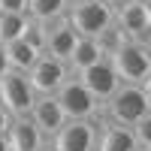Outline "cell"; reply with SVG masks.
Listing matches in <instances>:
<instances>
[{
    "label": "cell",
    "mask_w": 151,
    "mask_h": 151,
    "mask_svg": "<svg viewBox=\"0 0 151 151\" xmlns=\"http://www.w3.org/2000/svg\"><path fill=\"white\" fill-rule=\"evenodd\" d=\"M79 79H82V85L91 91L100 103H106V100H112V94L118 91V88L124 85L121 82V76H118V70L112 67V60L106 58V60H100V64H94V67H88L85 73H79Z\"/></svg>",
    "instance_id": "cell-9"
},
{
    "label": "cell",
    "mask_w": 151,
    "mask_h": 151,
    "mask_svg": "<svg viewBox=\"0 0 151 151\" xmlns=\"http://www.w3.org/2000/svg\"><path fill=\"white\" fill-rule=\"evenodd\" d=\"M40 151H55V145H52V142H48V145H45V148H40Z\"/></svg>",
    "instance_id": "cell-28"
},
{
    "label": "cell",
    "mask_w": 151,
    "mask_h": 151,
    "mask_svg": "<svg viewBox=\"0 0 151 151\" xmlns=\"http://www.w3.org/2000/svg\"><path fill=\"white\" fill-rule=\"evenodd\" d=\"M9 73V60H6V45H0V79Z\"/></svg>",
    "instance_id": "cell-23"
},
{
    "label": "cell",
    "mask_w": 151,
    "mask_h": 151,
    "mask_svg": "<svg viewBox=\"0 0 151 151\" xmlns=\"http://www.w3.org/2000/svg\"><path fill=\"white\" fill-rule=\"evenodd\" d=\"M103 3H106V6H112V9H115V6H121V3H124V0H103Z\"/></svg>",
    "instance_id": "cell-26"
},
{
    "label": "cell",
    "mask_w": 151,
    "mask_h": 151,
    "mask_svg": "<svg viewBox=\"0 0 151 151\" xmlns=\"http://www.w3.org/2000/svg\"><path fill=\"white\" fill-rule=\"evenodd\" d=\"M36 103V91L27 79V73H15L9 70L0 79V106H3L12 118H30Z\"/></svg>",
    "instance_id": "cell-4"
},
{
    "label": "cell",
    "mask_w": 151,
    "mask_h": 151,
    "mask_svg": "<svg viewBox=\"0 0 151 151\" xmlns=\"http://www.w3.org/2000/svg\"><path fill=\"white\" fill-rule=\"evenodd\" d=\"M9 145H12V151H40L48 145V139L30 118H15L9 127Z\"/></svg>",
    "instance_id": "cell-13"
},
{
    "label": "cell",
    "mask_w": 151,
    "mask_h": 151,
    "mask_svg": "<svg viewBox=\"0 0 151 151\" xmlns=\"http://www.w3.org/2000/svg\"><path fill=\"white\" fill-rule=\"evenodd\" d=\"M148 48H151V42H148Z\"/></svg>",
    "instance_id": "cell-30"
},
{
    "label": "cell",
    "mask_w": 151,
    "mask_h": 151,
    "mask_svg": "<svg viewBox=\"0 0 151 151\" xmlns=\"http://www.w3.org/2000/svg\"><path fill=\"white\" fill-rule=\"evenodd\" d=\"M27 79H30V85H33L36 97H55V94L60 91V85H64L67 79H73V73H70V67L64 64V60L42 55V58L33 64V70L27 73Z\"/></svg>",
    "instance_id": "cell-6"
},
{
    "label": "cell",
    "mask_w": 151,
    "mask_h": 151,
    "mask_svg": "<svg viewBox=\"0 0 151 151\" xmlns=\"http://www.w3.org/2000/svg\"><path fill=\"white\" fill-rule=\"evenodd\" d=\"M100 60H106V55H103V48H100V42L94 40V36H79L76 52H73V58L67 60V67H70L73 76H79V73H85L88 67L100 64Z\"/></svg>",
    "instance_id": "cell-14"
},
{
    "label": "cell",
    "mask_w": 151,
    "mask_h": 151,
    "mask_svg": "<svg viewBox=\"0 0 151 151\" xmlns=\"http://www.w3.org/2000/svg\"><path fill=\"white\" fill-rule=\"evenodd\" d=\"M30 0H0V12H15V15H27Z\"/></svg>",
    "instance_id": "cell-21"
},
{
    "label": "cell",
    "mask_w": 151,
    "mask_h": 151,
    "mask_svg": "<svg viewBox=\"0 0 151 151\" xmlns=\"http://www.w3.org/2000/svg\"><path fill=\"white\" fill-rule=\"evenodd\" d=\"M133 136H136V142H139V148H151V112L142 121L133 124Z\"/></svg>",
    "instance_id": "cell-20"
},
{
    "label": "cell",
    "mask_w": 151,
    "mask_h": 151,
    "mask_svg": "<svg viewBox=\"0 0 151 151\" xmlns=\"http://www.w3.org/2000/svg\"><path fill=\"white\" fill-rule=\"evenodd\" d=\"M40 58H42V55H36L33 48L24 42V40L9 42V45H6V60H9V70H15V73H30V70H33V64H36Z\"/></svg>",
    "instance_id": "cell-16"
},
{
    "label": "cell",
    "mask_w": 151,
    "mask_h": 151,
    "mask_svg": "<svg viewBox=\"0 0 151 151\" xmlns=\"http://www.w3.org/2000/svg\"><path fill=\"white\" fill-rule=\"evenodd\" d=\"M97 133L100 124L94 121H67L52 145L55 151H97Z\"/></svg>",
    "instance_id": "cell-8"
},
{
    "label": "cell",
    "mask_w": 151,
    "mask_h": 151,
    "mask_svg": "<svg viewBox=\"0 0 151 151\" xmlns=\"http://www.w3.org/2000/svg\"><path fill=\"white\" fill-rule=\"evenodd\" d=\"M115 24L130 36L133 42H151V18L142 0H124L121 6H115Z\"/></svg>",
    "instance_id": "cell-7"
},
{
    "label": "cell",
    "mask_w": 151,
    "mask_h": 151,
    "mask_svg": "<svg viewBox=\"0 0 151 151\" xmlns=\"http://www.w3.org/2000/svg\"><path fill=\"white\" fill-rule=\"evenodd\" d=\"M0 151H12V145H9V133L0 136Z\"/></svg>",
    "instance_id": "cell-24"
},
{
    "label": "cell",
    "mask_w": 151,
    "mask_h": 151,
    "mask_svg": "<svg viewBox=\"0 0 151 151\" xmlns=\"http://www.w3.org/2000/svg\"><path fill=\"white\" fill-rule=\"evenodd\" d=\"M24 42H27L36 55H45V48H48V30H45V24H40V21L30 18L27 30H24Z\"/></svg>",
    "instance_id": "cell-19"
},
{
    "label": "cell",
    "mask_w": 151,
    "mask_h": 151,
    "mask_svg": "<svg viewBox=\"0 0 151 151\" xmlns=\"http://www.w3.org/2000/svg\"><path fill=\"white\" fill-rule=\"evenodd\" d=\"M73 0H30L27 3V15L40 24H52L58 18H67V9H70Z\"/></svg>",
    "instance_id": "cell-15"
},
{
    "label": "cell",
    "mask_w": 151,
    "mask_h": 151,
    "mask_svg": "<svg viewBox=\"0 0 151 151\" xmlns=\"http://www.w3.org/2000/svg\"><path fill=\"white\" fill-rule=\"evenodd\" d=\"M142 91H145V97H148V103H151V76L142 82Z\"/></svg>",
    "instance_id": "cell-25"
},
{
    "label": "cell",
    "mask_w": 151,
    "mask_h": 151,
    "mask_svg": "<svg viewBox=\"0 0 151 151\" xmlns=\"http://www.w3.org/2000/svg\"><path fill=\"white\" fill-rule=\"evenodd\" d=\"M60 109H64L67 121H94L100 112H103V103L88 91V88L82 85L79 76H73V79H67L64 85H60V91L55 94Z\"/></svg>",
    "instance_id": "cell-3"
},
{
    "label": "cell",
    "mask_w": 151,
    "mask_h": 151,
    "mask_svg": "<svg viewBox=\"0 0 151 151\" xmlns=\"http://www.w3.org/2000/svg\"><path fill=\"white\" fill-rule=\"evenodd\" d=\"M67 24L79 36H100L115 24V9L103 0H73L67 9Z\"/></svg>",
    "instance_id": "cell-2"
},
{
    "label": "cell",
    "mask_w": 151,
    "mask_h": 151,
    "mask_svg": "<svg viewBox=\"0 0 151 151\" xmlns=\"http://www.w3.org/2000/svg\"><path fill=\"white\" fill-rule=\"evenodd\" d=\"M94 40L100 42V48H103V55H106V58H112V55L118 52V48H124V45L130 42V36L124 33V30L118 27V24H112V27H106V30L100 33V36H94Z\"/></svg>",
    "instance_id": "cell-18"
},
{
    "label": "cell",
    "mask_w": 151,
    "mask_h": 151,
    "mask_svg": "<svg viewBox=\"0 0 151 151\" xmlns=\"http://www.w3.org/2000/svg\"><path fill=\"white\" fill-rule=\"evenodd\" d=\"M142 3H145V9H148V18H151V0H142Z\"/></svg>",
    "instance_id": "cell-27"
},
{
    "label": "cell",
    "mask_w": 151,
    "mask_h": 151,
    "mask_svg": "<svg viewBox=\"0 0 151 151\" xmlns=\"http://www.w3.org/2000/svg\"><path fill=\"white\" fill-rule=\"evenodd\" d=\"M12 121H15V118H12L9 112H6L3 106H0V136H6V133H9V127H12Z\"/></svg>",
    "instance_id": "cell-22"
},
{
    "label": "cell",
    "mask_w": 151,
    "mask_h": 151,
    "mask_svg": "<svg viewBox=\"0 0 151 151\" xmlns=\"http://www.w3.org/2000/svg\"><path fill=\"white\" fill-rule=\"evenodd\" d=\"M139 151H151V148H139Z\"/></svg>",
    "instance_id": "cell-29"
},
{
    "label": "cell",
    "mask_w": 151,
    "mask_h": 151,
    "mask_svg": "<svg viewBox=\"0 0 151 151\" xmlns=\"http://www.w3.org/2000/svg\"><path fill=\"white\" fill-rule=\"evenodd\" d=\"M45 30H48V48H45V55H48V58H58V60H64V64H67V60L73 58V52H76L79 33L67 24V18H58V21H52V24H45Z\"/></svg>",
    "instance_id": "cell-11"
},
{
    "label": "cell",
    "mask_w": 151,
    "mask_h": 151,
    "mask_svg": "<svg viewBox=\"0 0 151 151\" xmlns=\"http://www.w3.org/2000/svg\"><path fill=\"white\" fill-rule=\"evenodd\" d=\"M151 112V103L142 91V85H121L112 100L103 103V115L112 124H121V127H133L136 121H142Z\"/></svg>",
    "instance_id": "cell-1"
},
{
    "label": "cell",
    "mask_w": 151,
    "mask_h": 151,
    "mask_svg": "<svg viewBox=\"0 0 151 151\" xmlns=\"http://www.w3.org/2000/svg\"><path fill=\"white\" fill-rule=\"evenodd\" d=\"M30 24V15H15V12H0V45L24 40V30Z\"/></svg>",
    "instance_id": "cell-17"
},
{
    "label": "cell",
    "mask_w": 151,
    "mask_h": 151,
    "mask_svg": "<svg viewBox=\"0 0 151 151\" xmlns=\"http://www.w3.org/2000/svg\"><path fill=\"white\" fill-rule=\"evenodd\" d=\"M30 121L42 130V136H45V139L52 142L55 136L60 133V127L67 124V115H64V109H60L58 97H36L33 112H30Z\"/></svg>",
    "instance_id": "cell-10"
},
{
    "label": "cell",
    "mask_w": 151,
    "mask_h": 151,
    "mask_svg": "<svg viewBox=\"0 0 151 151\" xmlns=\"http://www.w3.org/2000/svg\"><path fill=\"white\" fill-rule=\"evenodd\" d=\"M97 151H139L133 127H121V124H112L103 118L97 133Z\"/></svg>",
    "instance_id": "cell-12"
},
{
    "label": "cell",
    "mask_w": 151,
    "mask_h": 151,
    "mask_svg": "<svg viewBox=\"0 0 151 151\" xmlns=\"http://www.w3.org/2000/svg\"><path fill=\"white\" fill-rule=\"evenodd\" d=\"M109 60H112V67L118 70L124 85H142L151 76V48L142 45V42L130 40L124 48H118Z\"/></svg>",
    "instance_id": "cell-5"
}]
</instances>
